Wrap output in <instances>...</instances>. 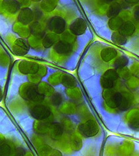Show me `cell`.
<instances>
[{
  "instance_id": "obj_1",
  "label": "cell",
  "mask_w": 139,
  "mask_h": 156,
  "mask_svg": "<svg viewBox=\"0 0 139 156\" xmlns=\"http://www.w3.org/2000/svg\"><path fill=\"white\" fill-rule=\"evenodd\" d=\"M33 19V14L32 10L28 8H25L21 10V13L18 16L19 21L24 24H27L32 22Z\"/></svg>"
},
{
  "instance_id": "obj_2",
  "label": "cell",
  "mask_w": 139,
  "mask_h": 156,
  "mask_svg": "<svg viewBox=\"0 0 139 156\" xmlns=\"http://www.w3.org/2000/svg\"><path fill=\"white\" fill-rule=\"evenodd\" d=\"M2 90H1V89H0V100H1V99H2Z\"/></svg>"
}]
</instances>
